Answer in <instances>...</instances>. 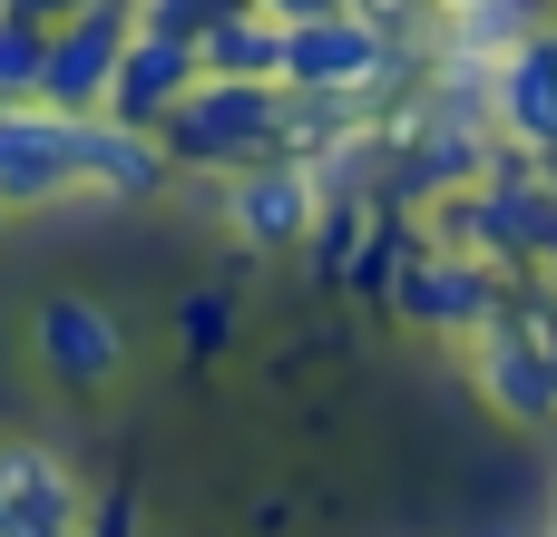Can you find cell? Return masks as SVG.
<instances>
[{"instance_id":"cell-1","label":"cell","mask_w":557,"mask_h":537,"mask_svg":"<svg viewBox=\"0 0 557 537\" xmlns=\"http://www.w3.org/2000/svg\"><path fill=\"white\" fill-rule=\"evenodd\" d=\"M157 147L176 176H235L255 157H284V78H215L196 68V88L157 117Z\"/></svg>"},{"instance_id":"cell-2","label":"cell","mask_w":557,"mask_h":537,"mask_svg":"<svg viewBox=\"0 0 557 537\" xmlns=\"http://www.w3.org/2000/svg\"><path fill=\"white\" fill-rule=\"evenodd\" d=\"M411 78H421V59L372 10H323V20H294L284 29V88H333V98H362L372 108V98H392Z\"/></svg>"},{"instance_id":"cell-3","label":"cell","mask_w":557,"mask_h":537,"mask_svg":"<svg viewBox=\"0 0 557 537\" xmlns=\"http://www.w3.org/2000/svg\"><path fill=\"white\" fill-rule=\"evenodd\" d=\"M460 362H470V391L509 421V430H557V352L499 303L480 333H460Z\"/></svg>"},{"instance_id":"cell-4","label":"cell","mask_w":557,"mask_h":537,"mask_svg":"<svg viewBox=\"0 0 557 537\" xmlns=\"http://www.w3.org/2000/svg\"><path fill=\"white\" fill-rule=\"evenodd\" d=\"M401 323H421V333H441V342H460V333H480L499 303H509V274L490 264V254H460V245H421L401 274H392V294H382Z\"/></svg>"},{"instance_id":"cell-5","label":"cell","mask_w":557,"mask_h":537,"mask_svg":"<svg viewBox=\"0 0 557 537\" xmlns=\"http://www.w3.org/2000/svg\"><path fill=\"white\" fill-rule=\"evenodd\" d=\"M215 196H225V225H235L255 254H304V235H313V215H323V176H313L304 157H255V166L215 176Z\"/></svg>"},{"instance_id":"cell-6","label":"cell","mask_w":557,"mask_h":537,"mask_svg":"<svg viewBox=\"0 0 557 537\" xmlns=\"http://www.w3.org/2000/svg\"><path fill=\"white\" fill-rule=\"evenodd\" d=\"M59 196H78V117L49 98H10L0 108V215L59 205Z\"/></svg>"},{"instance_id":"cell-7","label":"cell","mask_w":557,"mask_h":537,"mask_svg":"<svg viewBox=\"0 0 557 537\" xmlns=\"http://www.w3.org/2000/svg\"><path fill=\"white\" fill-rule=\"evenodd\" d=\"M127 39H137V0H88L78 20H59V29H49L39 98H49V108H69V117L108 108V78H117V49H127Z\"/></svg>"},{"instance_id":"cell-8","label":"cell","mask_w":557,"mask_h":537,"mask_svg":"<svg viewBox=\"0 0 557 537\" xmlns=\"http://www.w3.org/2000/svg\"><path fill=\"white\" fill-rule=\"evenodd\" d=\"M29 352H39V372H49L59 391H108V382L127 372V333H117V313L88 303V294H49L39 323H29Z\"/></svg>"},{"instance_id":"cell-9","label":"cell","mask_w":557,"mask_h":537,"mask_svg":"<svg viewBox=\"0 0 557 537\" xmlns=\"http://www.w3.org/2000/svg\"><path fill=\"white\" fill-rule=\"evenodd\" d=\"M490 127L529 157H557V29H519L499 59H490Z\"/></svg>"},{"instance_id":"cell-10","label":"cell","mask_w":557,"mask_h":537,"mask_svg":"<svg viewBox=\"0 0 557 537\" xmlns=\"http://www.w3.org/2000/svg\"><path fill=\"white\" fill-rule=\"evenodd\" d=\"M88 489L49 440H0V537H78Z\"/></svg>"},{"instance_id":"cell-11","label":"cell","mask_w":557,"mask_h":537,"mask_svg":"<svg viewBox=\"0 0 557 537\" xmlns=\"http://www.w3.org/2000/svg\"><path fill=\"white\" fill-rule=\"evenodd\" d=\"M166 176H176V166H166L157 127H127V117H108V108L78 117V196H88V205H147Z\"/></svg>"},{"instance_id":"cell-12","label":"cell","mask_w":557,"mask_h":537,"mask_svg":"<svg viewBox=\"0 0 557 537\" xmlns=\"http://www.w3.org/2000/svg\"><path fill=\"white\" fill-rule=\"evenodd\" d=\"M186 88H196V39H176V29H147V20H137V39L117 49V78H108V117L157 127Z\"/></svg>"},{"instance_id":"cell-13","label":"cell","mask_w":557,"mask_h":537,"mask_svg":"<svg viewBox=\"0 0 557 537\" xmlns=\"http://www.w3.org/2000/svg\"><path fill=\"white\" fill-rule=\"evenodd\" d=\"M196 68H215V78H284V20H264L255 0L215 10L196 29Z\"/></svg>"},{"instance_id":"cell-14","label":"cell","mask_w":557,"mask_h":537,"mask_svg":"<svg viewBox=\"0 0 557 537\" xmlns=\"http://www.w3.org/2000/svg\"><path fill=\"white\" fill-rule=\"evenodd\" d=\"M372 196H323V215H313V235H304V264H313V284H352V264H362V245H372Z\"/></svg>"},{"instance_id":"cell-15","label":"cell","mask_w":557,"mask_h":537,"mask_svg":"<svg viewBox=\"0 0 557 537\" xmlns=\"http://www.w3.org/2000/svg\"><path fill=\"white\" fill-rule=\"evenodd\" d=\"M39 68H49V29L20 20V10H0V108L10 98H39Z\"/></svg>"},{"instance_id":"cell-16","label":"cell","mask_w":557,"mask_h":537,"mask_svg":"<svg viewBox=\"0 0 557 537\" xmlns=\"http://www.w3.org/2000/svg\"><path fill=\"white\" fill-rule=\"evenodd\" d=\"M225 333H235V303H225V294H196V303L176 313V342H186L196 362H215V352H225Z\"/></svg>"},{"instance_id":"cell-17","label":"cell","mask_w":557,"mask_h":537,"mask_svg":"<svg viewBox=\"0 0 557 537\" xmlns=\"http://www.w3.org/2000/svg\"><path fill=\"white\" fill-rule=\"evenodd\" d=\"M78 537H137V509H127V499H98V509L78 519Z\"/></svg>"},{"instance_id":"cell-18","label":"cell","mask_w":557,"mask_h":537,"mask_svg":"<svg viewBox=\"0 0 557 537\" xmlns=\"http://www.w3.org/2000/svg\"><path fill=\"white\" fill-rule=\"evenodd\" d=\"M255 10H264V20H284V29H294V20H323V10H362V0H255Z\"/></svg>"},{"instance_id":"cell-19","label":"cell","mask_w":557,"mask_h":537,"mask_svg":"<svg viewBox=\"0 0 557 537\" xmlns=\"http://www.w3.org/2000/svg\"><path fill=\"white\" fill-rule=\"evenodd\" d=\"M0 10H20V20H39V29H59V20H78L88 0H0Z\"/></svg>"}]
</instances>
